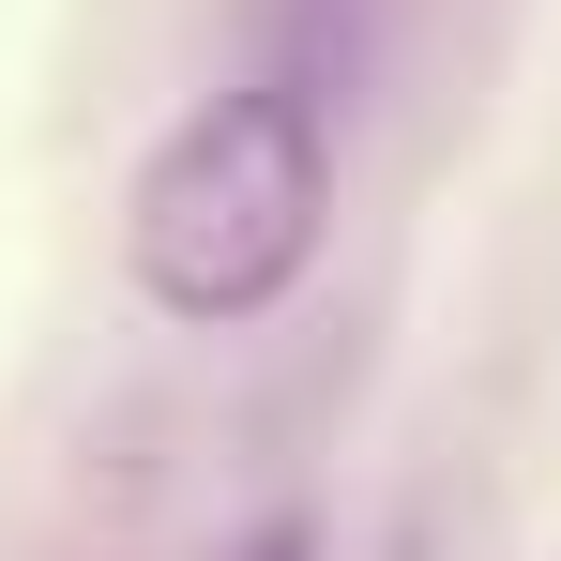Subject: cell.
Listing matches in <instances>:
<instances>
[{
	"label": "cell",
	"instance_id": "cell-2",
	"mask_svg": "<svg viewBox=\"0 0 561 561\" xmlns=\"http://www.w3.org/2000/svg\"><path fill=\"white\" fill-rule=\"evenodd\" d=\"M228 561H319V531H304V516H259V531H243Z\"/></svg>",
	"mask_w": 561,
	"mask_h": 561
},
{
	"label": "cell",
	"instance_id": "cell-1",
	"mask_svg": "<svg viewBox=\"0 0 561 561\" xmlns=\"http://www.w3.org/2000/svg\"><path fill=\"white\" fill-rule=\"evenodd\" d=\"M319 213H334V106L288 92V77H228V92H197L183 122H168V152L137 168L122 259H137V288H152L168 319L228 334V319H259V304L304 288Z\"/></svg>",
	"mask_w": 561,
	"mask_h": 561
}]
</instances>
